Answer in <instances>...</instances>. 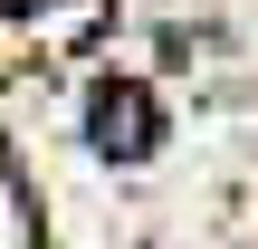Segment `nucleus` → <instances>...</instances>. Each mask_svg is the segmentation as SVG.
Returning <instances> with one entry per match:
<instances>
[{
  "label": "nucleus",
  "mask_w": 258,
  "mask_h": 249,
  "mask_svg": "<svg viewBox=\"0 0 258 249\" xmlns=\"http://www.w3.org/2000/svg\"><path fill=\"white\" fill-rule=\"evenodd\" d=\"M86 134H96V154L144 163V154L163 144V96H153V86H134V77H105V86L86 96Z\"/></svg>",
  "instance_id": "1"
},
{
  "label": "nucleus",
  "mask_w": 258,
  "mask_h": 249,
  "mask_svg": "<svg viewBox=\"0 0 258 249\" xmlns=\"http://www.w3.org/2000/svg\"><path fill=\"white\" fill-rule=\"evenodd\" d=\"M10 10H19V0H10Z\"/></svg>",
  "instance_id": "2"
}]
</instances>
